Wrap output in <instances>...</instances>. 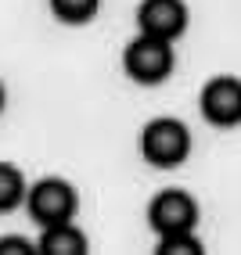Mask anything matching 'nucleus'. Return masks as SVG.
<instances>
[{
	"label": "nucleus",
	"instance_id": "nucleus-1",
	"mask_svg": "<svg viewBox=\"0 0 241 255\" xmlns=\"http://www.w3.org/2000/svg\"><path fill=\"white\" fill-rule=\"evenodd\" d=\"M173 65H177L173 43L159 40V36H148V32H137L123 50V69L133 83H141V87H159V83H166L169 72H173Z\"/></svg>",
	"mask_w": 241,
	"mask_h": 255
},
{
	"label": "nucleus",
	"instance_id": "nucleus-2",
	"mask_svg": "<svg viewBox=\"0 0 241 255\" xmlns=\"http://www.w3.org/2000/svg\"><path fill=\"white\" fill-rule=\"evenodd\" d=\"M141 155L148 165L159 169H177L187 162L191 155V129H187L180 119H151V123L141 129Z\"/></svg>",
	"mask_w": 241,
	"mask_h": 255
},
{
	"label": "nucleus",
	"instance_id": "nucleus-3",
	"mask_svg": "<svg viewBox=\"0 0 241 255\" xmlns=\"http://www.w3.org/2000/svg\"><path fill=\"white\" fill-rule=\"evenodd\" d=\"M25 209L29 216L36 219L40 227H50V223H68L76 219V209H79V194L76 187L61 180V176H43L36 180L25 191Z\"/></svg>",
	"mask_w": 241,
	"mask_h": 255
},
{
	"label": "nucleus",
	"instance_id": "nucleus-4",
	"mask_svg": "<svg viewBox=\"0 0 241 255\" xmlns=\"http://www.w3.org/2000/svg\"><path fill=\"white\" fill-rule=\"evenodd\" d=\"M148 223L155 234H180V230H195L198 227V201L187 194V191H169L155 194L151 205H148Z\"/></svg>",
	"mask_w": 241,
	"mask_h": 255
},
{
	"label": "nucleus",
	"instance_id": "nucleus-5",
	"mask_svg": "<svg viewBox=\"0 0 241 255\" xmlns=\"http://www.w3.org/2000/svg\"><path fill=\"white\" fill-rule=\"evenodd\" d=\"M198 108L205 115V123H213L220 129L241 126V79L238 76H216L202 87Z\"/></svg>",
	"mask_w": 241,
	"mask_h": 255
},
{
	"label": "nucleus",
	"instance_id": "nucleus-6",
	"mask_svg": "<svg viewBox=\"0 0 241 255\" xmlns=\"http://www.w3.org/2000/svg\"><path fill=\"white\" fill-rule=\"evenodd\" d=\"M187 29V4L184 0H141L137 4V32L159 36L173 43Z\"/></svg>",
	"mask_w": 241,
	"mask_h": 255
},
{
	"label": "nucleus",
	"instance_id": "nucleus-7",
	"mask_svg": "<svg viewBox=\"0 0 241 255\" xmlns=\"http://www.w3.org/2000/svg\"><path fill=\"white\" fill-rule=\"evenodd\" d=\"M36 252L40 255H83L87 252V234H83L72 219H68V223H50L40 234Z\"/></svg>",
	"mask_w": 241,
	"mask_h": 255
},
{
	"label": "nucleus",
	"instance_id": "nucleus-8",
	"mask_svg": "<svg viewBox=\"0 0 241 255\" xmlns=\"http://www.w3.org/2000/svg\"><path fill=\"white\" fill-rule=\"evenodd\" d=\"M25 191L29 187H25V176L18 173V165L0 162V216L25 205Z\"/></svg>",
	"mask_w": 241,
	"mask_h": 255
},
{
	"label": "nucleus",
	"instance_id": "nucleus-9",
	"mask_svg": "<svg viewBox=\"0 0 241 255\" xmlns=\"http://www.w3.org/2000/svg\"><path fill=\"white\" fill-rule=\"evenodd\" d=\"M47 7L61 25H87L97 14L101 0H47Z\"/></svg>",
	"mask_w": 241,
	"mask_h": 255
},
{
	"label": "nucleus",
	"instance_id": "nucleus-10",
	"mask_svg": "<svg viewBox=\"0 0 241 255\" xmlns=\"http://www.w3.org/2000/svg\"><path fill=\"white\" fill-rule=\"evenodd\" d=\"M202 241L195 230H180V234H162L159 237V255H198Z\"/></svg>",
	"mask_w": 241,
	"mask_h": 255
},
{
	"label": "nucleus",
	"instance_id": "nucleus-11",
	"mask_svg": "<svg viewBox=\"0 0 241 255\" xmlns=\"http://www.w3.org/2000/svg\"><path fill=\"white\" fill-rule=\"evenodd\" d=\"M22 255V252H36V245L29 241V237H14V234H7V237H0V255Z\"/></svg>",
	"mask_w": 241,
	"mask_h": 255
},
{
	"label": "nucleus",
	"instance_id": "nucleus-12",
	"mask_svg": "<svg viewBox=\"0 0 241 255\" xmlns=\"http://www.w3.org/2000/svg\"><path fill=\"white\" fill-rule=\"evenodd\" d=\"M4 108H7V90H4V83H0V115H4Z\"/></svg>",
	"mask_w": 241,
	"mask_h": 255
}]
</instances>
